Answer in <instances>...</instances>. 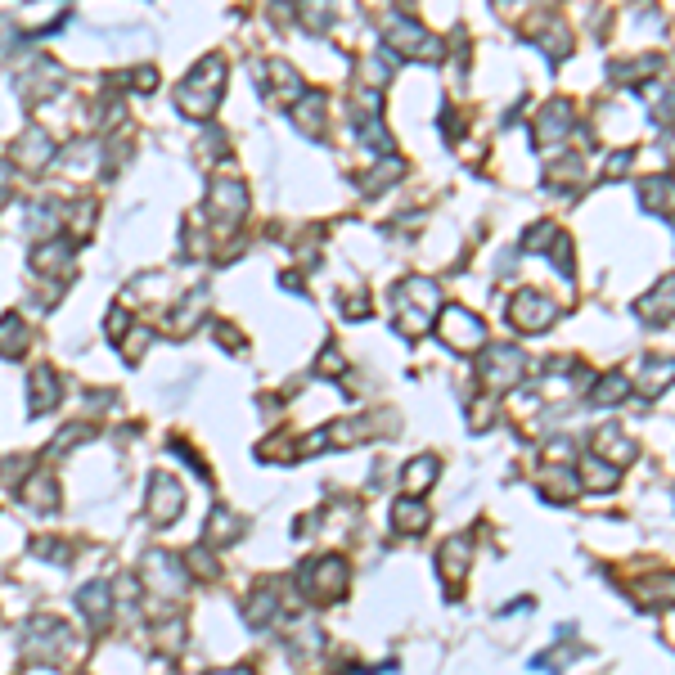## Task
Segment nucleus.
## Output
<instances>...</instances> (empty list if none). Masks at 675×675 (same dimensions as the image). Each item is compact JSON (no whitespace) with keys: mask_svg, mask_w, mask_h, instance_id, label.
<instances>
[{"mask_svg":"<svg viewBox=\"0 0 675 675\" xmlns=\"http://www.w3.org/2000/svg\"><path fill=\"white\" fill-rule=\"evenodd\" d=\"M491 360H495V365L486 369V374H491V383H513V378H518L522 356H518L513 347H495V351H491Z\"/></svg>","mask_w":675,"mask_h":675,"instance_id":"nucleus-6","label":"nucleus"},{"mask_svg":"<svg viewBox=\"0 0 675 675\" xmlns=\"http://www.w3.org/2000/svg\"><path fill=\"white\" fill-rule=\"evenodd\" d=\"M432 473H437V464H432V459H414L410 473H405V477H410V491H428V477Z\"/></svg>","mask_w":675,"mask_h":675,"instance_id":"nucleus-10","label":"nucleus"},{"mask_svg":"<svg viewBox=\"0 0 675 675\" xmlns=\"http://www.w3.org/2000/svg\"><path fill=\"white\" fill-rule=\"evenodd\" d=\"M441 324H446V333H450V347H482V324L473 320V315L468 311H459V306H450L446 315H441Z\"/></svg>","mask_w":675,"mask_h":675,"instance_id":"nucleus-2","label":"nucleus"},{"mask_svg":"<svg viewBox=\"0 0 675 675\" xmlns=\"http://www.w3.org/2000/svg\"><path fill=\"white\" fill-rule=\"evenodd\" d=\"M626 387H630V383L617 374V378H608L603 387H594V401H599V405H603V401H617V396H626Z\"/></svg>","mask_w":675,"mask_h":675,"instance_id":"nucleus-11","label":"nucleus"},{"mask_svg":"<svg viewBox=\"0 0 675 675\" xmlns=\"http://www.w3.org/2000/svg\"><path fill=\"white\" fill-rule=\"evenodd\" d=\"M342 585H347V567L338 558H320L306 572V590H315V594H342Z\"/></svg>","mask_w":675,"mask_h":675,"instance_id":"nucleus-3","label":"nucleus"},{"mask_svg":"<svg viewBox=\"0 0 675 675\" xmlns=\"http://www.w3.org/2000/svg\"><path fill=\"white\" fill-rule=\"evenodd\" d=\"M221 59H203L198 63V72L194 77H185V90H180V104L189 108V113H212V104H216V86L212 81L221 77Z\"/></svg>","mask_w":675,"mask_h":675,"instance_id":"nucleus-1","label":"nucleus"},{"mask_svg":"<svg viewBox=\"0 0 675 675\" xmlns=\"http://www.w3.org/2000/svg\"><path fill=\"white\" fill-rule=\"evenodd\" d=\"M216 675H252V671H248V666H239V671H216Z\"/></svg>","mask_w":675,"mask_h":675,"instance_id":"nucleus-12","label":"nucleus"},{"mask_svg":"<svg viewBox=\"0 0 675 675\" xmlns=\"http://www.w3.org/2000/svg\"><path fill=\"white\" fill-rule=\"evenodd\" d=\"M396 527L410 531V536H414V531L428 527V513H423L419 504H396Z\"/></svg>","mask_w":675,"mask_h":675,"instance_id":"nucleus-8","label":"nucleus"},{"mask_svg":"<svg viewBox=\"0 0 675 675\" xmlns=\"http://www.w3.org/2000/svg\"><path fill=\"white\" fill-rule=\"evenodd\" d=\"M149 513L158 522H171L180 513V486L171 477H153V491H149Z\"/></svg>","mask_w":675,"mask_h":675,"instance_id":"nucleus-4","label":"nucleus"},{"mask_svg":"<svg viewBox=\"0 0 675 675\" xmlns=\"http://www.w3.org/2000/svg\"><path fill=\"white\" fill-rule=\"evenodd\" d=\"M54 396H59V383H54L50 369H36L32 374V405L41 410V405H54Z\"/></svg>","mask_w":675,"mask_h":675,"instance_id":"nucleus-7","label":"nucleus"},{"mask_svg":"<svg viewBox=\"0 0 675 675\" xmlns=\"http://www.w3.org/2000/svg\"><path fill=\"white\" fill-rule=\"evenodd\" d=\"M27 347L23 338V324L18 320H0V351H9V356H18V351Z\"/></svg>","mask_w":675,"mask_h":675,"instance_id":"nucleus-9","label":"nucleus"},{"mask_svg":"<svg viewBox=\"0 0 675 675\" xmlns=\"http://www.w3.org/2000/svg\"><path fill=\"white\" fill-rule=\"evenodd\" d=\"M549 315H554V306L536 293H522L513 306V324H522V329H540V324H549Z\"/></svg>","mask_w":675,"mask_h":675,"instance_id":"nucleus-5","label":"nucleus"}]
</instances>
